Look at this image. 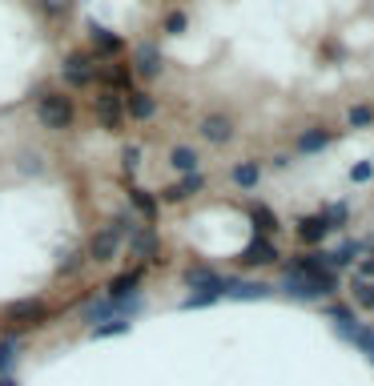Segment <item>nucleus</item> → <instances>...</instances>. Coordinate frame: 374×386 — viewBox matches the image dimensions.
<instances>
[{
	"instance_id": "2f4dec72",
	"label": "nucleus",
	"mask_w": 374,
	"mask_h": 386,
	"mask_svg": "<svg viewBox=\"0 0 374 386\" xmlns=\"http://www.w3.org/2000/svg\"><path fill=\"white\" fill-rule=\"evenodd\" d=\"M350 125H370V109H366V105L350 109Z\"/></svg>"
},
{
	"instance_id": "aec40b11",
	"label": "nucleus",
	"mask_w": 374,
	"mask_h": 386,
	"mask_svg": "<svg viewBox=\"0 0 374 386\" xmlns=\"http://www.w3.org/2000/svg\"><path fill=\"white\" fill-rule=\"evenodd\" d=\"M89 33H93V45H101V49H105V52H121V37H113L109 28L93 25V28H89Z\"/></svg>"
},
{
	"instance_id": "6ab92c4d",
	"label": "nucleus",
	"mask_w": 374,
	"mask_h": 386,
	"mask_svg": "<svg viewBox=\"0 0 374 386\" xmlns=\"http://www.w3.org/2000/svg\"><path fill=\"white\" fill-rule=\"evenodd\" d=\"M326 145H330V133H322V129H310V133H302V137H298V149L302 153L326 149Z\"/></svg>"
},
{
	"instance_id": "cd10ccee",
	"label": "nucleus",
	"mask_w": 374,
	"mask_h": 386,
	"mask_svg": "<svg viewBox=\"0 0 374 386\" xmlns=\"http://www.w3.org/2000/svg\"><path fill=\"white\" fill-rule=\"evenodd\" d=\"M8 314H13V318H37V314H40V302H16Z\"/></svg>"
},
{
	"instance_id": "6e6552de",
	"label": "nucleus",
	"mask_w": 374,
	"mask_h": 386,
	"mask_svg": "<svg viewBox=\"0 0 374 386\" xmlns=\"http://www.w3.org/2000/svg\"><path fill=\"white\" fill-rule=\"evenodd\" d=\"M201 137L213 141V145H225V141L234 137V125H230V117H222V113L205 117V121H201Z\"/></svg>"
},
{
	"instance_id": "0eeeda50",
	"label": "nucleus",
	"mask_w": 374,
	"mask_h": 386,
	"mask_svg": "<svg viewBox=\"0 0 374 386\" xmlns=\"http://www.w3.org/2000/svg\"><path fill=\"white\" fill-rule=\"evenodd\" d=\"M222 298H237V302L270 298V286H262V282H230V278H225V290H222Z\"/></svg>"
},
{
	"instance_id": "c9c22d12",
	"label": "nucleus",
	"mask_w": 374,
	"mask_h": 386,
	"mask_svg": "<svg viewBox=\"0 0 374 386\" xmlns=\"http://www.w3.org/2000/svg\"><path fill=\"white\" fill-rule=\"evenodd\" d=\"M0 386H16V382H13V378H0Z\"/></svg>"
},
{
	"instance_id": "7c9ffc66",
	"label": "nucleus",
	"mask_w": 374,
	"mask_h": 386,
	"mask_svg": "<svg viewBox=\"0 0 374 386\" xmlns=\"http://www.w3.org/2000/svg\"><path fill=\"white\" fill-rule=\"evenodd\" d=\"M370 177H374V165H366V161L350 169V181H358V186H362V181H370Z\"/></svg>"
},
{
	"instance_id": "412c9836",
	"label": "nucleus",
	"mask_w": 374,
	"mask_h": 386,
	"mask_svg": "<svg viewBox=\"0 0 374 386\" xmlns=\"http://www.w3.org/2000/svg\"><path fill=\"white\" fill-rule=\"evenodd\" d=\"M129 201H133V205H137V210L145 213V217H149V222L157 217V201H153L149 193H145V189H129Z\"/></svg>"
},
{
	"instance_id": "9b49d317",
	"label": "nucleus",
	"mask_w": 374,
	"mask_h": 386,
	"mask_svg": "<svg viewBox=\"0 0 374 386\" xmlns=\"http://www.w3.org/2000/svg\"><path fill=\"white\" fill-rule=\"evenodd\" d=\"M162 69H165L162 52L153 49V45H141V49H137V73L141 76H157Z\"/></svg>"
},
{
	"instance_id": "b1692460",
	"label": "nucleus",
	"mask_w": 374,
	"mask_h": 386,
	"mask_svg": "<svg viewBox=\"0 0 374 386\" xmlns=\"http://www.w3.org/2000/svg\"><path fill=\"white\" fill-rule=\"evenodd\" d=\"M125 330H129V322L125 318H113L105 326H93V338H113V334H125Z\"/></svg>"
},
{
	"instance_id": "c85d7f7f",
	"label": "nucleus",
	"mask_w": 374,
	"mask_h": 386,
	"mask_svg": "<svg viewBox=\"0 0 374 386\" xmlns=\"http://www.w3.org/2000/svg\"><path fill=\"white\" fill-rule=\"evenodd\" d=\"M322 217L330 222V229H334V225H346V217H350V213H346V205H330V210H326Z\"/></svg>"
},
{
	"instance_id": "f704fd0d",
	"label": "nucleus",
	"mask_w": 374,
	"mask_h": 386,
	"mask_svg": "<svg viewBox=\"0 0 374 386\" xmlns=\"http://www.w3.org/2000/svg\"><path fill=\"white\" fill-rule=\"evenodd\" d=\"M49 4V13H69V0H45Z\"/></svg>"
},
{
	"instance_id": "4468645a",
	"label": "nucleus",
	"mask_w": 374,
	"mask_h": 386,
	"mask_svg": "<svg viewBox=\"0 0 374 386\" xmlns=\"http://www.w3.org/2000/svg\"><path fill=\"white\" fill-rule=\"evenodd\" d=\"M125 109H129V117H137V121H145V117H153V109H157V101H153L149 93H129V101H125Z\"/></svg>"
},
{
	"instance_id": "f257e3e1",
	"label": "nucleus",
	"mask_w": 374,
	"mask_h": 386,
	"mask_svg": "<svg viewBox=\"0 0 374 386\" xmlns=\"http://www.w3.org/2000/svg\"><path fill=\"white\" fill-rule=\"evenodd\" d=\"M186 282H189V290H198V294H189V298L181 302L186 310L210 306V302L222 298V290H225V278H217L213 270H205V266H189V270H186Z\"/></svg>"
},
{
	"instance_id": "7ed1b4c3",
	"label": "nucleus",
	"mask_w": 374,
	"mask_h": 386,
	"mask_svg": "<svg viewBox=\"0 0 374 386\" xmlns=\"http://www.w3.org/2000/svg\"><path fill=\"white\" fill-rule=\"evenodd\" d=\"M282 290H286L290 298H298V302H314V298H322V294H326V286H318L314 278L298 274L294 266H290L286 274H282Z\"/></svg>"
},
{
	"instance_id": "5701e85b",
	"label": "nucleus",
	"mask_w": 374,
	"mask_h": 386,
	"mask_svg": "<svg viewBox=\"0 0 374 386\" xmlns=\"http://www.w3.org/2000/svg\"><path fill=\"white\" fill-rule=\"evenodd\" d=\"M249 217H254V225H258V229H262V237L266 234H270V229H274V213H270V210H266V205H254V210H249Z\"/></svg>"
},
{
	"instance_id": "f3484780",
	"label": "nucleus",
	"mask_w": 374,
	"mask_h": 386,
	"mask_svg": "<svg viewBox=\"0 0 374 386\" xmlns=\"http://www.w3.org/2000/svg\"><path fill=\"white\" fill-rule=\"evenodd\" d=\"M169 161H174V169H181V174H198V153L189 149V145H177Z\"/></svg>"
},
{
	"instance_id": "20e7f679",
	"label": "nucleus",
	"mask_w": 374,
	"mask_h": 386,
	"mask_svg": "<svg viewBox=\"0 0 374 386\" xmlns=\"http://www.w3.org/2000/svg\"><path fill=\"white\" fill-rule=\"evenodd\" d=\"M117 249H121V237L113 234V225H109V229H97V234H93V242H89V258H93V262H113Z\"/></svg>"
},
{
	"instance_id": "a878e982",
	"label": "nucleus",
	"mask_w": 374,
	"mask_h": 386,
	"mask_svg": "<svg viewBox=\"0 0 374 386\" xmlns=\"http://www.w3.org/2000/svg\"><path fill=\"white\" fill-rule=\"evenodd\" d=\"M354 342H358V346H362V354H370V362H374V330L358 326V334H354Z\"/></svg>"
},
{
	"instance_id": "a211bd4d",
	"label": "nucleus",
	"mask_w": 374,
	"mask_h": 386,
	"mask_svg": "<svg viewBox=\"0 0 374 386\" xmlns=\"http://www.w3.org/2000/svg\"><path fill=\"white\" fill-rule=\"evenodd\" d=\"M97 105V113L105 117V125H117V117H121V101L113 97V93H105V97H97L93 101Z\"/></svg>"
},
{
	"instance_id": "dca6fc26",
	"label": "nucleus",
	"mask_w": 374,
	"mask_h": 386,
	"mask_svg": "<svg viewBox=\"0 0 374 386\" xmlns=\"http://www.w3.org/2000/svg\"><path fill=\"white\" fill-rule=\"evenodd\" d=\"M201 186H205L201 174H186V181H177L174 189H165V201H181V198H189V193H198Z\"/></svg>"
},
{
	"instance_id": "bb28decb",
	"label": "nucleus",
	"mask_w": 374,
	"mask_h": 386,
	"mask_svg": "<svg viewBox=\"0 0 374 386\" xmlns=\"http://www.w3.org/2000/svg\"><path fill=\"white\" fill-rule=\"evenodd\" d=\"M358 274L362 278H374V242H366V254L358 258Z\"/></svg>"
},
{
	"instance_id": "f03ea898",
	"label": "nucleus",
	"mask_w": 374,
	"mask_h": 386,
	"mask_svg": "<svg viewBox=\"0 0 374 386\" xmlns=\"http://www.w3.org/2000/svg\"><path fill=\"white\" fill-rule=\"evenodd\" d=\"M37 117L45 129H69L73 125V101L61 97V93H45L37 105Z\"/></svg>"
},
{
	"instance_id": "72a5a7b5",
	"label": "nucleus",
	"mask_w": 374,
	"mask_h": 386,
	"mask_svg": "<svg viewBox=\"0 0 374 386\" xmlns=\"http://www.w3.org/2000/svg\"><path fill=\"white\" fill-rule=\"evenodd\" d=\"M181 28H186V13H174L165 21V33H181Z\"/></svg>"
},
{
	"instance_id": "f8f14e48",
	"label": "nucleus",
	"mask_w": 374,
	"mask_h": 386,
	"mask_svg": "<svg viewBox=\"0 0 374 386\" xmlns=\"http://www.w3.org/2000/svg\"><path fill=\"white\" fill-rule=\"evenodd\" d=\"M362 254H366V242H342V246L330 254V266H334V270L338 266H354Z\"/></svg>"
},
{
	"instance_id": "4be33fe9",
	"label": "nucleus",
	"mask_w": 374,
	"mask_h": 386,
	"mask_svg": "<svg viewBox=\"0 0 374 386\" xmlns=\"http://www.w3.org/2000/svg\"><path fill=\"white\" fill-rule=\"evenodd\" d=\"M129 246H133V254H137V258H149L153 249H157V237H153V234H141V229H137V234L129 237Z\"/></svg>"
},
{
	"instance_id": "c756f323",
	"label": "nucleus",
	"mask_w": 374,
	"mask_h": 386,
	"mask_svg": "<svg viewBox=\"0 0 374 386\" xmlns=\"http://www.w3.org/2000/svg\"><path fill=\"white\" fill-rule=\"evenodd\" d=\"M13 358H16V342L8 338V342H0V370H4V366H13Z\"/></svg>"
},
{
	"instance_id": "39448f33",
	"label": "nucleus",
	"mask_w": 374,
	"mask_h": 386,
	"mask_svg": "<svg viewBox=\"0 0 374 386\" xmlns=\"http://www.w3.org/2000/svg\"><path fill=\"white\" fill-rule=\"evenodd\" d=\"M93 76H97V64L89 61V57L73 52V57L64 61V81H69V85H93Z\"/></svg>"
},
{
	"instance_id": "1a4fd4ad",
	"label": "nucleus",
	"mask_w": 374,
	"mask_h": 386,
	"mask_svg": "<svg viewBox=\"0 0 374 386\" xmlns=\"http://www.w3.org/2000/svg\"><path fill=\"white\" fill-rule=\"evenodd\" d=\"M81 318H85V322H93V326H101V322L121 318V310H117V302H113V298H93L85 310H81Z\"/></svg>"
},
{
	"instance_id": "9d476101",
	"label": "nucleus",
	"mask_w": 374,
	"mask_h": 386,
	"mask_svg": "<svg viewBox=\"0 0 374 386\" xmlns=\"http://www.w3.org/2000/svg\"><path fill=\"white\" fill-rule=\"evenodd\" d=\"M326 234H330V222H326L322 213H314V217H302L298 222V237L306 242V246H318Z\"/></svg>"
},
{
	"instance_id": "473e14b6",
	"label": "nucleus",
	"mask_w": 374,
	"mask_h": 386,
	"mask_svg": "<svg viewBox=\"0 0 374 386\" xmlns=\"http://www.w3.org/2000/svg\"><path fill=\"white\" fill-rule=\"evenodd\" d=\"M137 165H141V149L129 145V149H125V169H137Z\"/></svg>"
},
{
	"instance_id": "423d86ee",
	"label": "nucleus",
	"mask_w": 374,
	"mask_h": 386,
	"mask_svg": "<svg viewBox=\"0 0 374 386\" xmlns=\"http://www.w3.org/2000/svg\"><path fill=\"white\" fill-rule=\"evenodd\" d=\"M242 258H246V266H274L278 262V249H274V242H270V237H254Z\"/></svg>"
},
{
	"instance_id": "2eb2a0df",
	"label": "nucleus",
	"mask_w": 374,
	"mask_h": 386,
	"mask_svg": "<svg viewBox=\"0 0 374 386\" xmlns=\"http://www.w3.org/2000/svg\"><path fill=\"white\" fill-rule=\"evenodd\" d=\"M137 282H141V270H129V274H121L117 282L109 286V298H129V294H137Z\"/></svg>"
},
{
	"instance_id": "393cba45",
	"label": "nucleus",
	"mask_w": 374,
	"mask_h": 386,
	"mask_svg": "<svg viewBox=\"0 0 374 386\" xmlns=\"http://www.w3.org/2000/svg\"><path fill=\"white\" fill-rule=\"evenodd\" d=\"M354 302L366 306V310H374V286L370 282H354Z\"/></svg>"
},
{
	"instance_id": "ddd939ff",
	"label": "nucleus",
	"mask_w": 374,
	"mask_h": 386,
	"mask_svg": "<svg viewBox=\"0 0 374 386\" xmlns=\"http://www.w3.org/2000/svg\"><path fill=\"white\" fill-rule=\"evenodd\" d=\"M258 181H262V165H258V161H237L234 165V186L254 189Z\"/></svg>"
}]
</instances>
